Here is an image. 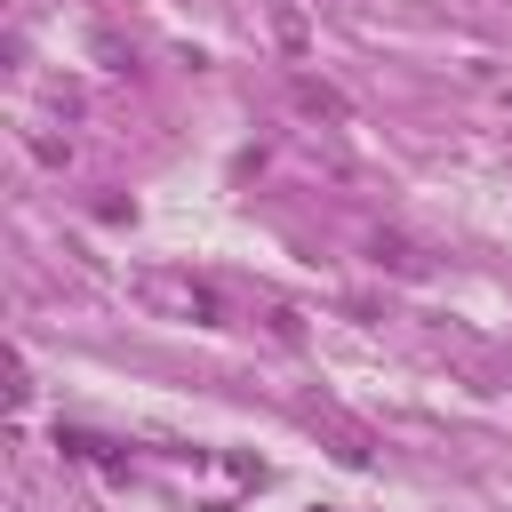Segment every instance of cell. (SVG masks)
<instances>
[{
	"instance_id": "4",
	"label": "cell",
	"mask_w": 512,
	"mask_h": 512,
	"mask_svg": "<svg viewBox=\"0 0 512 512\" xmlns=\"http://www.w3.org/2000/svg\"><path fill=\"white\" fill-rule=\"evenodd\" d=\"M272 40H280V56H304V48H312V24H304V8H296V0H280V8H272Z\"/></svg>"
},
{
	"instance_id": "2",
	"label": "cell",
	"mask_w": 512,
	"mask_h": 512,
	"mask_svg": "<svg viewBox=\"0 0 512 512\" xmlns=\"http://www.w3.org/2000/svg\"><path fill=\"white\" fill-rule=\"evenodd\" d=\"M288 96H296V112H304V120H328V128H344V120H352V96H344V88H328V80H312V72H296V80H288Z\"/></svg>"
},
{
	"instance_id": "1",
	"label": "cell",
	"mask_w": 512,
	"mask_h": 512,
	"mask_svg": "<svg viewBox=\"0 0 512 512\" xmlns=\"http://www.w3.org/2000/svg\"><path fill=\"white\" fill-rule=\"evenodd\" d=\"M136 296H144L152 312H168V320H200V328L224 320V296H216L208 280H192V272H136Z\"/></svg>"
},
{
	"instance_id": "3",
	"label": "cell",
	"mask_w": 512,
	"mask_h": 512,
	"mask_svg": "<svg viewBox=\"0 0 512 512\" xmlns=\"http://www.w3.org/2000/svg\"><path fill=\"white\" fill-rule=\"evenodd\" d=\"M368 256H376V264H384V272H408V280H416V272H424V248H416V240H408V232H376V240H368Z\"/></svg>"
},
{
	"instance_id": "6",
	"label": "cell",
	"mask_w": 512,
	"mask_h": 512,
	"mask_svg": "<svg viewBox=\"0 0 512 512\" xmlns=\"http://www.w3.org/2000/svg\"><path fill=\"white\" fill-rule=\"evenodd\" d=\"M24 152H32L40 168H64V160H72V144H64V136H48V128H24Z\"/></svg>"
},
{
	"instance_id": "5",
	"label": "cell",
	"mask_w": 512,
	"mask_h": 512,
	"mask_svg": "<svg viewBox=\"0 0 512 512\" xmlns=\"http://www.w3.org/2000/svg\"><path fill=\"white\" fill-rule=\"evenodd\" d=\"M88 56H96L104 72H128V40H120L112 24H96V32H88Z\"/></svg>"
}]
</instances>
